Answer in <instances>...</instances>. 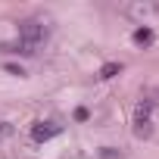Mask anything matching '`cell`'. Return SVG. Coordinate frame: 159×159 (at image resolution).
<instances>
[{"mask_svg":"<svg viewBox=\"0 0 159 159\" xmlns=\"http://www.w3.org/2000/svg\"><path fill=\"white\" fill-rule=\"evenodd\" d=\"M56 134H62V125L53 122V119H47V122H34V125H31V137H34L38 143H44V140H50V137H56Z\"/></svg>","mask_w":159,"mask_h":159,"instance_id":"cell-3","label":"cell"},{"mask_svg":"<svg viewBox=\"0 0 159 159\" xmlns=\"http://www.w3.org/2000/svg\"><path fill=\"white\" fill-rule=\"evenodd\" d=\"M153 41H156L153 28H137V31H134V44H137V47H150Z\"/></svg>","mask_w":159,"mask_h":159,"instance_id":"cell-5","label":"cell"},{"mask_svg":"<svg viewBox=\"0 0 159 159\" xmlns=\"http://www.w3.org/2000/svg\"><path fill=\"white\" fill-rule=\"evenodd\" d=\"M119 72H122V62H103V66H100V78H103V81L116 78Z\"/></svg>","mask_w":159,"mask_h":159,"instance_id":"cell-6","label":"cell"},{"mask_svg":"<svg viewBox=\"0 0 159 159\" xmlns=\"http://www.w3.org/2000/svg\"><path fill=\"white\" fill-rule=\"evenodd\" d=\"M97 156H100V159H122V150H116V147H103V150H97Z\"/></svg>","mask_w":159,"mask_h":159,"instance_id":"cell-7","label":"cell"},{"mask_svg":"<svg viewBox=\"0 0 159 159\" xmlns=\"http://www.w3.org/2000/svg\"><path fill=\"white\" fill-rule=\"evenodd\" d=\"M13 134V125H7V122H0V140H3V137H10Z\"/></svg>","mask_w":159,"mask_h":159,"instance_id":"cell-9","label":"cell"},{"mask_svg":"<svg viewBox=\"0 0 159 159\" xmlns=\"http://www.w3.org/2000/svg\"><path fill=\"white\" fill-rule=\"evenodd\" d=\"M75 119H78V122H84V119H88V109H84V106H81V109H75Z\"/></svg>","mask_w":159,"mask_h":159,"instance_id":"cell-10","label":"cell"},{"mask_svg":"<svg viewBox=\"0 0 159 159\" xmlns=\"http://www.w3.org/2000/svg\"><path fill=\"white\" fill-rule=\"evenodd\" d=\"M159 100H153L150 94L147 97H140V103H137V109H134V137H140V140H147L150 134H153V122H150V112H153V106H156Z\"/></svg>","mask_w":159,"mask_h":159,"instance_id":"cell-1","label":"cell"},{"mask_svg":"<svg viewBox=\"0 0 159 159\" xmlns=\"http://www.w3.org/2000/svg\"><path fill=\"white\" fill-rule=\"evenodd\" d=\"M156 10H159L156 3H131V7H125V13L134 16V19H143V16H150V13H156Z\"/></svg>","mask_w":159,"mask_h":159,"instance_id":"cell-4","label":"cell"},{"mask_svg":"<svg viewBox=\"0 0 159 159\" xmlns=\"http://www.w3.org/2000/svg\"><path fill=\"white\" fill-rule=\"evenodd\" d=\"M19 41L38 50V47L47 41V25H44L41 19H22V22H19Z\"/></svg>","mask_w":159,"mask_h":159,"instance_id":"cell-2","label":"cell"},{"mask_svg":"<svg viewBox=\"0 0 159 159\" xmlns=\"http://www.w3.org/2000/svg\"><path fill=\"white\" fill-rule=\"evenodd\" d=\"M7 72H10V75H19V78L25 75V69H22V66H16V62H7Z\"/></svg>","mask_w":159,"mask_h":159,"instance_id":"cell-8","label":"cell"}]
</instances>
